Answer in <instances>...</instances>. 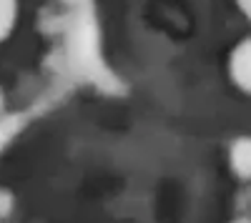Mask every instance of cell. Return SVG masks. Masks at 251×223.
<instances>
[{
  "instance_id": "6da1fadb",
  "label": "cell",
  "mask_w": 251,
  "mask_h": 223,
  "mask_svg": "<svg viewBox=\"0 0 251 223\" xmlns=\"http://www.w3.org/2000/svg\"><path fill=\"white\" fill-rule=\"evenodd\" d=\"M231 75L234 80L251 93V40H246V43H241L234 55H231Z\"/></svg>"
},
{
  "instance_id": "7a4b0ae2",
  "label": "cell",
  "mask_w": 251,
  "mask_h": 223,
  "mask_svg": "<svg viewBox=\"0 0 251 223\" xmlns=\"http://www.w3.org/2000/svg\"><path fill=\"white\" fill-rule=\"evenodd\" d=\"M231 168L239 178H251V138H241L231 146Z\"/></svg>"
},
{
  "instance_id": "3957f363",
  "label": "cell",
  "mask_w": 251,
  "mask_h": 223,
  "mask_svg": "<svg viewBox=\"0 0 251 223\" xmlns=\"http://www.w3.org/2000/svg\"><path fill=\"white\" fill-rule=\"evenodd\" d=\"M18 18V0H0V40L8 38Z\"/></svg>"
},
{
  "instance_id": "277c9868",
  "label": "cell",
  "mask_w": 251,
  "mask_h": 223,
  "mask_svg": "<svg viewBox=\"0 0 251 223\" xmlns=\"http://www.w3.org/2000/svg\"><path fill=\"white\" fill-rule=\"evenodd\" d=\"M13 206H15V198L10 191L0 188V218H8L13 213Z\"/></svg>"
},
{
  "instance_id": "5b68a950",
  "label": "cell",
  "mask_w": 251,
  "mask_h": 223,
  "mask_svg": "<svg viewBox=\"0 0 251 223\" xmlns=\"http://www.w3.org/2000/svg\"><path fill=\"white\" fill-rule=\"evenodd\" d=\"M239 3H241V8H244V10L251 15V0H239Z\"/></svg>"
},
{
  "instance_id": "8992f818",
  "label": "cell",
  "mask_w": 251,
  "mask_h": 223,
  "mask_svg": "<svg viewBox=\"0 0 251 223\" xmlns=\"http://www.w3.org/2000/svg\"><path fill=\"white\" fill-rule=\"evenodd\" d=\"M5 106V95H3V90H0V108Z\"/></svg>"
},
{
  "instance_id": "52a82bcc",
  "label": "cell",
  "mask_w": 251,
  "mask_h": 223,
  "mask_svg": "<svg viewBox=\"0 0 251 223\" xmlns=\"http://www.w3.org/2000/svg\"><path fill=\"white\" fill-rule=\"evenodd\" d=\"M236 223H251V221H249V218H241V221H236Z\"/></svg>"
}]
</instances>
